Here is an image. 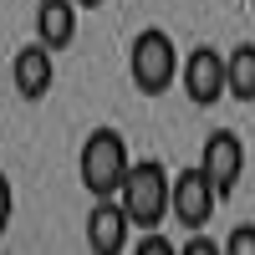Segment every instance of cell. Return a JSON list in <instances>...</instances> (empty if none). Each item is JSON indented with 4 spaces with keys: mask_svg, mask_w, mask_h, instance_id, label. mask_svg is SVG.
Segmentation results:
<instances>
[{
    "mask_svg": "<svg viewBox=\"0 0 255 255\" xmlns=\"http://www.w3.org/2000/svg\"><path fill=\"white\" fill-rule=\"evenodd\" d=\"M133 153H128V138L118 128H92L87 143H82L77 153V174H82V189H87L92 199H118L128 174H133Z\"/></svg>",
    "mask_w": 255,
    "mask_h": 255,
    "instance_id": "6da1fadb",
    "label": "cell"
},
{
    "mask_svg": "<svg viewBox=\"0 0 255 255\" xmlns=\"http://www.w3.org/2000/svg\"><path fill=\"white\" fill-rule=\"evenodd\" d=\"M118 204L128 209V220H133V230H143V235H153V230L174 215V174L158 163V158H138L133 174H128Z\"/></svg>",
    "mask_w": 255,
    "mask_h": 255,
    "instance_id": "7a4b0ae2",
    "label": "cell"
},
{
    "mask_svg": "<svg viewBox=\"0 0 255 255\" xmlns=\"http://www.w3.org/2000/svg\"><path fill=\"white\" fill-rule=\"evenodd\" d=\"M179 72H184V56H179V46H174V36H168V31H138V36H133L128 77H133L138 92L163 97V92L179 82Z\"/></svg>",
    "mask_w": 255,
    "mask_h": 255,
    "instance_id": "3957f363",
    "label": "cell"
},
{
    "mask_svg": "<svg viewBox=\"0 0 255 255\" xmlns=\"http://www.w3.org/2000/svg\"><path fill=\"white\" fill-rule=\"evenodd\" d=\"M179 87L194 108H215L220 97H230V56L215 46H194L184 56V72H179Z\"/></svg>",
    "mask_w": 255,
    "mask_h": 255,
    "instance_id": "277c9868",
    "label": "cell"
},
{
    "mask_svg": "<svg viewBox=\"0 0 255 255\" xmlns=\"http://www.w3.org/2000/svg\"><path fill=\"white\" fill-rule=\"evenodd\" d=\"M220 189L215 179L204 174V163H189L184 174H174V220L189 230V235H199V230L215 220V209H220Z\"/></svg>",
    "mask_w": 255,
    "mask_h": 255,
    "instance_id": "5b68a950",
    "label": "cell"
},
{
    "mask_svg": "<svg viewBox=\"0 0 255 255\" xmlns=\"http://www.w3.org/2000/svg\"><path fill=\"white\" fill-rule=\"evenodd\" d=\"M199 163H204V174L215 179V189L230 199V194L240 189V179H245V143H240V133H230V128H215V133L204 138Z\"/></svg>",
    "mask_w": 255,
    "mask_h": 255,
    "instance_id": "8992f818",
    "label": "cell"
},
{
    "mask_svg": "<svg viewBox=\"0 0 255 255\" xmlns=\"http://www.w3.org/2000/svg\"><path fill=\"white\" fill-rule=\"evenodd\" d=\"M10 82H15V92L26 97V102H41V97L51 92V82H56V51L41 46V41L20 46L15 61H10Z\"/></svg>",
    "mask_w": 255,
    "mask_h": 255,
    "instance_id": "52a82bcc",
    "label": "cell"
},
{
    "mask_svg": "<svg viewBox=\"0 0 255 255\" xmlns=\"http://www.w3.org/2000/svg\"><path fill=\"white\" fill-rule=\"evenodd\" d=\"M128 235H133V220H128V209L118 199H97L87 209V245H92V255H123Z\"/></svg>",
    "mask_w": 255,
    "mask_h": 255,
    "instance_id": "ba28073f",
    "label": "cell"
},
{
    "mask_svg": "<svg viewBox=\"0 0 255 255\" xmlns=\"http://www.w3.org/2000/svg\"><path fill=\"white\" fill-rule=\"evenodd\" d=\"M36 41L67 51L77 41V0H36Z\"/></svg>",
    "mask_w": 255,
    "mask_h": 255,
    "instance_id": "9c48e42d",
    "label": "cell"
},
{
    "mask_svg": "<svg viewBox=\"0 0 255 255\" xmlns=\"http://www.w3.org/2000/svg\"><path fill=\"white\" fill-rule=\"evenodd\" d=\"M230 97L235 102H255V46H235L230 51Z\"/></svg>",
    "mask_w": 255,
    "mask_h": 255,
    "instance_id": "30bf717a",
    "label": "cell"
},
{
    "mask_svg": "<svg viewBox=\"0 0 255 255\" xmlns=\"http://www.w3.org/2000/svg\"><path fill=\"white\" fill-rule=\"evenodd\" d=\"M220 245H225V255H255V225H235Z\"/></svg>",
    "mask_w": 255,
    "mask_h": 255,
    "instance_id": "8fae6325",
    "label": "cell"
},
{
    "mask_svg": "<svg viewBox=\"0 0 255 255\" xmlns=\"http://www.w3.org/2000/svg\"><path fill=\"white\" fill-rule=\"evenodd\" d=\"M133 255H179V245H174V240H163L158 230H153V235H143V240L133 245Z\"/></svg>",
    "mask_w": 255,
    "mask_h": 255,
    "instance_id": "7c38bea8",
    "label": "cell"
},
{
    "mask_svg": "<svg viewBox=\"0 0 255 255\" xmlns=\"http://www.w3.org/2000/svg\"><path fill=\"white\" fill-rule=\"evenodd\" d=\"M179 255H225V245H220V240H209L204 230H199V235H189V240L179 245Z\"/></svg>",
    "mask_w": 255,
    "mask_h": 255,
    "instance_id": "4fadbf2b",
    "label": "cell"
},
{
    "mask_svg": "<svg viewBox=\"0 0 255 255\" xmlns=\"http://www.w3.org/2000/svg\"><path fill=\"white\" fill-rule=\"evenodd\" d=\"M77 5H82V10H97V5H102V0H77Z\"/></svg>",
    "mask_w": 255,
    "mask_h": 255,
    "instance_id": "5bb4252c",
    "label": "cell"
},
{
    "mask_svg": "<svg viewBox=\"0 0 255 255\" xmlns=\"http://www.w3.org/2000/svg\"><path fill=\"white\" fill-rule=\"evenodd\" d=\"M250 5H255V0H250Z\"/></svg>",
    "mask_w": 255,
    "mask_h": 255,
    "instance_id": "9a60e30c",
    "label": "cell"
}]
</instances>
